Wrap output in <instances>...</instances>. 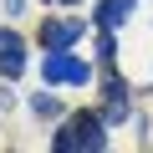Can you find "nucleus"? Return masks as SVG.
Returning a JSON list of instances; mask_svg holds the SVG:
<instances>
[{
  "label": "nucleus",
  "mask_w": 153,
  "mask_h": 153,
  "mask_svg": "<svg viewBox=\"0 0 153 153\" xmlns=\"http://www.w3.org/2000/svg\"><path fill=\"white\" fill-rule=\"evenodd\" d=\"M56 148H87V153H102V148H107V133H102V117H97V112H76V117H71V123L61 128Z\"/></svg>",
  "instance_id": "obj_1"
},
{
  "label": "nucleus",
  "mask_w": 153,
  "mask_h": 153,
  "mask_svg": "<svg viewBox=\"0 0 153 153\" xmlns=\"http://www.w3.org/2000/svg\"><path fill=\"white\" fill-rule=\"evenodd\" d=\"M46 82H87L92 76V66L87 61H76V56H66V51H46Z\"/></svg>",
  "instance_id": "obj_2"
},
{
  "label": "nucleus",
  "mask_w": 153,
  "mask_h": 153,
  "mask_svg": "<svg viewBox=\"0 0 153 153\" xmlns=\"http://www.w3.org/2000/svg\"><path fill=\"white\" fill-rule=\"evenodd\" d=\"M76 36H82V21H46V26H41V46H46V51L76 46Z\"/></svg>",
  "instance_id": "obj_3"
},
{
  "label": "nucleus",
  "mask_w": 153,
  "mask_h": 153,
  "mask_svg": "<svg viewBox=\"0 0 153 153\" xmlns=\"http://www.w3.org/2000/svg\"><path fill=\"white\" fill-rule=\"evenodd\" d=\"M0 71H5V76H21L26 71V46H21L16 31H0Z\"/></svg>",
  "instance_id": "obj_4"
},
{
  "label": "nucleus",
  "mask_w": 153,
  "mask_h": 153,
  "mask_svg": "<svg viewBox=\"0 0 153 153\" xmlns=\"http://www.w3.org/2000/svg\"><path fill=\"white\" fill-rule=\"evenodd\" d=\"M102 117H112V123H123V117H128V87L117 82V76L102 87Z\"/></svg>",
  "instance_id": "obj_5"
},
{
  "label": "nucleus",
  "mask_w": 153,
  "mask_h": 153,
  "mask_svg": "<svg viewBox=\"0 0 153 153\" xmlns=\"http://www.w3.org/2000/svg\"><path fill=\"white\" fill-rule=\"evenodd\" d=\"M128 16H133V0H102V10H97V21H102L107 31H117Z\"/></svg>",
  "instance_id": "obj_6"
},
{
  "label": "nucleus",
  "mask_w": 153,
  "mask_h": 153,
  "mask_svg": "<svg viewBox=\"0 0 153 153\" xmlns=\"http://www.w3.org/2000/svg\"><path fill=\"white\" fill-rule=\"evenodd\" d=\"M31 107H36V112H41V117H51V112H56V97H36V102H31Z\"/></svg>",
  "instance_id": "obj_7"
},
{
  "label": "nucleus",
  "mask_w": 153,
  "mask_h": 153,
  "mask_svg": "<svg viewBox=\"0 0 153 153\" xmlns=\"http://www.w3.org/2000/svg\"><path fill=\"white\" fill-rule=\"evenodd\" d=\"M61 5H76V0H61Z\"/></svg>",
  "instance_id": "obj_8"
}]
</instances>
